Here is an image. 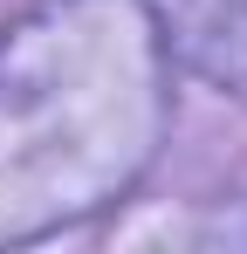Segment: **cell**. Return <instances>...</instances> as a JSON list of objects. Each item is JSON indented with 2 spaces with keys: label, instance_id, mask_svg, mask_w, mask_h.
Wrapping results in <instances>:
<instances>
[{
  "label": "cell",
  "instance_id": "1",
  "mask_svg": "<svg viewBox=\"0 0 247 254\" xmlns=\"http://www.w3.org/2000/svg\"><path fill=\"white\" fill-rule=\"evenodd\" d=\"M172 42L206 83L247 96V0H179Z\"/></svg>",
  "mask_w": 247,
  "mask_h": 254
}]
</instances>
